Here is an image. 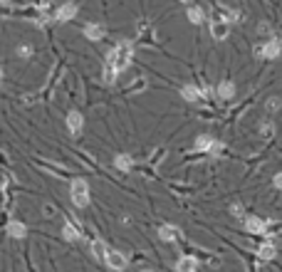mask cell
<instances>
[{"instance_id":"12","label":"cell","mask_w":282,"mask_h":272,"mask_svg":"<svg viewBox=\"0 0 282 272\" xmlns=\"http://www.w3.org/2000/svg\"><path fill=\"white\" fill-rule=\"evenodd\" d=\"M198 270V257L195 255H183L176 262V272H195Z\"/></svg>"},{"instance_id":"4","label":"cell","mask_w":282,"mask_h":272,"mask_svg":"<svg viewBox=\"0 0 282 272\" xmlns=\"http://www.w3.org/2000/svg\"><path fill=\"white\" fill-rule=\"evenodd\" d=\"M65 126H67L69 136H79V134H82V129H85V116H82V111L69 109V111H67V119H65Z\"/></svg>"},{"instance_id":"2","label":"cell","mask_w":282,"mask_h":272,"mask_svg":"<svg viewBox=\"0 0 282 272\" xmlns=\"http://www.w3.org/2000/svg\"><path fill=\"white\" fill-rule=\"evenodd\" d=\"M69 198H72L74 208H79V210L87 208V206H89V201H92L89 181H87V178H82V176L72 178V183H69Z\"/></svg>"},{"instance_id":"27","label":"cell","mask_w":282,"mask_h":272,"mask_svg":"<svg viewBox=\"0 0 282 272\" xmlns=\"http://www.w3.org/2000/svg\"><path fill=\"white\" fill-rule=\"evenodd\" d=\"M230 215H233V218H243V208H240L238 203H233V206H230Z\"/></svg>"},{"instance_id":"23","label":"cell","mask_w":282,"mask_h":272,"mask_svg":"<svg viewBox=\"0 0 282 272\" xmlns=\"http://www.w3.org/2000/svg\"><path fill=\"white\" fill-rule=\"evenodd\" d=\"M116 77H119V74H116L111 67L104 64V84H114V82H116Z\"/></svg>"},{"instance_id":"13","label":"cell","mask_w":282,"mask_h":272,"mask_svg":"<svg viewBox=\"0 0 282 272\" xmlns=\"http://www.w3.org/2000/svg\"><path fill=\"white\" fill-rule=\"evenodd\" d=\"M131 166H134V159L129 156V153H116V156H114V168H116V171L129 173Z\"/></svg>"},{"instance_id":"16","label":"cell","mask_w":282,"mask_h":272,"mask_svg":"<svg viewBox=\"0 0 282 272\" xmlns=\"http://www.w3.org/2000/svg\"><path fill=\"white\" fill-rule=\"evenodd\" d=\"M62 238H65L67 243H77L79 238H82V232H79L72 223H62Z\"/></svg>"},{"instance_id":"25","label":"cell","mask_w":282,"mask_h":272,"mask_svg":"<svg viewBox=\"0 0 282 272\" xmlns=\"http://www.w3.org/2000/svg\"><path fill=\"white\" fill-rule=\"evenodd\" d=\"M223 20L235 22V20H240V13H235V10H223Z\"/></svg>"},{"instance_id":"26","label":"cell","mask_w":282,"mask_h":272,"mask_svg":"<svg viewBox=\"0 0 282 272\" xmlns=\"http://www.w3.org/2000/svg\"><path fill=\"white\" fill-rule=\"evenodd\" d=\"M272 186H275L277 190H282V171H277V173L272 176Z\"/></svg>"},{"instance_id":"15","label":"cell","mask_w":282,"mask_h":272,"mask_svg":"<svg viewBox=\"0 0 282 272\" xmlns=\"http://www.w3.org/2000/svg\"><path fill=\"white\" fill-rule=\"evenodd\" d=\"M216 141H218V139H213V136H208V134H200V136H195L193 146H195L198 151H213Z\"/></svg>"},{"instance_id":"19","label":"cell","mask_w":282,"mask_h":272,"mask_svg":"<svg viewBox=\"0 0 282 272\" xmlns=\"http://www.w3.org/2000/svg\"><path fill=\"white\" fill-rule=\"evenodd\" d=\"M211 35H213V40H225V37H228V25L225 22H213L211 25Z\"/></svg>"},{"instance_id":"7","label":"cell","mask_w":282,"mask_h":272,"mask_svg":"<svg viewBox=\"0 0 282 272\" xmlns=\"http://www.w3.org/2000/svg\"><path fill=\"white\" fill-rule=\"evenodd\" d=\"M77 13H79V8H77V3H65V5H60L57 8V13H55V20L57 22H69L72 18H77Z\"/></svg>"},{"instance_id":"1","label":"cell","mask_w":282,"mask_h":272,"mask_svg":"<svg viewBox=\"0 0 282 272\" xmlns=\"http://www.w3.org/2000/svg\"><path fill=\"white\" fill-rule=\"evenodd\" d=\"M131 57H134L131 42H119V45H114V47L107 52V67H111V69L119 74V72H124V69L131 64Z\"/></svg>"},{"instance_id":"10","label":"cell","mask_w":282,"mask_h":272,"mask_svg":"<svg viewBox=\"0 0 282 272\" xmlns=\"http://www.w3.org/2000/svg\"><path fill=\"white\" fill-rule=\"evenodd\" d=\"M178 235H181V230H178L176 225H171V223H166V225L158 228V240H161V243H174Z\"/></svg>"},{"instance_id":"29","label":"cell","mask_w":282,"mask_h":272,"mask_svg":"<svg viewBox=\"0 0 282 272\" xmlns=\"http://www.w3.org/2000/svg\"><path fill=\"white\" fill-rule=\"evenodd\" d=\"M141 272H153V270H151V267H144V270H141Z\"/></svg>"},{"instance_id":"18","label":"cell","mask_w":282,"mask_h":272,"mask_svg":"<svg viewBox=\"0 0 282 272\" xmlns=\"http://www.w3.org/2000/svg\"><path fill=\"white\" fill-rule=\"evenodd\" d=\"M181 97H183L186 102H198V99H200V87L186 84V87H181Z\"/></svg>"},{"instance_id":"8","label":"cell","mask_w":282,"mask_h":272,"mask_svg":"<svg viewBox=\"0 0 282 272\" xmlns=\"http://www.w3.org/2000/svg\"><path fill=\"white\" fill-rule=\"evenodd\" d=\"M245 230L253 232V235H262V232H267V220H262L258 215H248L245 218Z\"/></svg>"},{"instance_id":"21","label":"cell","mask_w":282,"mask_h":272,"mask_svg":"<svg viewBox=\"0 0 282 272\" xmlns=\"http://www.w3.org/2000/svg\"><path fill=\"white\" fill-rule=\"evenodd\" d=\"M265 109H267V111H277V109H282V99H280V97H270V99L265 102Z\"/></svg>"},{"instance_id":"5","label":"cell","mask_w":282,"mask_h":272,"mask_svg":"<svg viewBox=\"0 0 282 272\" xmlns=\"http://www.w3.org/2000/svg\"><path fill=\"white\" fill-rule=\"evenodd\" d=\"M104 262H107V267L109 270H114V272H124L127 270V257L119 252V250H114V248H107V252H104Z\"/></svg>"},{"instance_id":"32","label":"cell","mask_w":282,"mask_h":272,"mask_svg":"<svg viewBox=\"0 0 282 272\" xmlns=\"http://www.w3.org/2000/svg\"><path fill=\"white\" fill-rule=\"evenodd\" d=\"M0 3H8V0H0Z\"/></svg>"},{"instance_id":"14","label":"cell","mask_w":282,"mask_h":272,"mask_svg":"<svg viewBox=\"0 0 282 272\" xmlns=\"http://www.w3.org/2000/svg\"><path fill=\"white\" fill-rule=\"evenodd\" d=\"M186 18H188V22H193V25H203V22H206V10L198 8V5H191L188 13H186Z\"/></svg>"},{"instance_id":"6","label":"cell","mask_w":282,"mask_h":272,"mask_svg":"<svg viewBox=\"0 0 282 272\" xmlns=\"http://www.w3.org/2000/svg\"><path fill=\"white\" fill-rule=\"evenodd\" d=\"M82 35L87 37V40H92V42H99L102 37L107 35V27H104L102 22H87L85 30H82Z\"/></svg>"},{"instance_id":"11","label":"cell","mask_w":282,"mask_h":272,"mask_svg":"<svg viewBox=\"0 0 282 272\" xmlns=\"http://www.w3.org/2000/svg\"><path fill=\"white\" fill-rule=\"evenodd\" d=\"M216 97L223 99V102H230V99L235 97V84H233L230 80H223V82L216 87Z\"/></svg>"},{"instance_id":"24","label":"cell","mask_w":282,"mask_h":272,"mask_svg":"<svg viewBox=\"0 0 282 272\" xmlns=\"http://www.w3.org/2000/svg\"><path fill=\"white\" fill-rule=\"evenodd\" d=\"M18 57L20 60H30L32 57V47L30 45H18Z\"/></svg>"},{"instance_id":"17","label":"cell","mask_w":282,"mask_h":272,"mask_svg":"<svg viewBox=\"0 0 282 272\" xmlns=\"http://www.w3.org/2000/svg\"><path fill=\"white\" fill-rule=\"evenodd\" d=\"M275 255H277V248H275L272 240H267V243H262V245L258 248V257H260V260H272Z\"/></svg>"},{"instance_id":"9","label":"cell","mask_w":282,"mask_h":272,"mask_svg":"<svg viewBox=\"0 0 282 272\" xmlns=\"http://www.w3.org/2000/svg\"><path fill=\"white\" fill-rule=\"evenodd\" d=\"M5 230H8V235L15 238V240H25V238H27V225L20 223V220H10V223L5 225Z\"/></svg>"},{"instance_id":"30","label":"cell","mask_w":282,"mask_h":272,"mask_svg":"<svg viewBox=\"0 0 282 272\" xmlns=\"http://www.w3.org/2000/svg\"><path fill=\"white\" fill-rule=\"evenodd\" d=\"M0 82H3V67H0Z\"/></svg>"},{"instance_id":"20","label":"cell","mask_w":282,"mask_h":272,"mask_svg":"<svg viewBox=\"0 0 282 272\" xmlns=\"http://www.w3.org/2000/svg\"><path fill=\"white\" fill-rule=\"evenodd\" d=\"M104 252H107V245H104L102 240H94V243H92V255H94V260H104Z\"/></svg>"},{"instance_id":"31","label":"cell","mask_w":282,"mask_h":272,"mask_svg":"<svg viewBox=\"0 0 282 272\" xmlns=\"http://www.w3.org/2000/svg\"><path fill=\"white\" fill-rule=\"evenodd\" d=\"M181 3H186V5H188V3H193V0H181Z\"/></svg>"},{"instance_id":"3","label":"cell","mask_w":282,"mask_h":272,"mask_svg":"<svg viewBox=\"0 0 282 272\" xmlns=\"http://www.w3.org/2000/svg\"><path fill=\"white\" fill-rule=\"evenodd\" d=\"M253 55H255L258 60H277V57L282 55L280 37H272V40L265 42V45H255V47H253Z\"/></svg>"},{"instance_id":"28","label":"cell","mask_w":282,"mask_h":272,"mask_svg":"<svg viewBox=\"0 0 282 272\" xmlns=\"http://www.w3.org/2000/svg\"><path fill=\"white\" fill-rule=\"evenodd\" d=\"M5 186H8V176L0 173V190H5Z\"/></svg>"},{"instance_id":"22","label":"cell","mask_w":282,"mask_h":272,"mask_svg":"<svg viewBox=\"0 0 282 272\" xmlns=\"http://www.w3.org/2000/svg\"><path fill=\"white\" fill-rule=\"evenodd\" d=\"M260 134H262L265 139H270V136L275 134V124H272V122H260Z\"/></svg>"}]
</instances>
